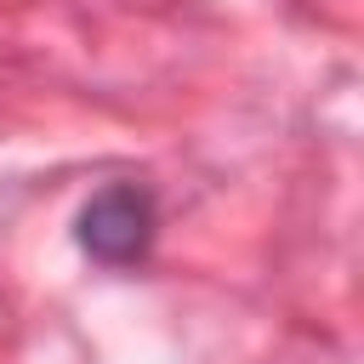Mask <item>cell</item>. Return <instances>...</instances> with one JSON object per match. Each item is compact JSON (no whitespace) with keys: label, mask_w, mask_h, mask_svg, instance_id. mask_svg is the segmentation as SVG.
<instances>
[{"label":"cell","mask_w":364,"mask_h":364,"mask_svg":"<svg viewBox=\"0 0 364 364\" xmlns=\"http://www.w3.org/2000/svg\"><path fill=\"white\" fill-rule=\"evenodd\" d=\"M154 245V193L136 182H114L85 199L80 210V250L102 267H131Z\"/></svg>","instance_id":"obj_1"}]
</instances>
